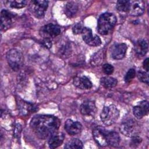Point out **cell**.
<instances>
[{"instance_id":"obj_1","label":"cell","mask_w":149,"mask_h":149,"mask_svg":"<svg viewBox=\"0 0 149 149\" xmlns=\"http://www.w3.org/2000/svg\"><path fill=\"white\" fill-rule=\"evenodd\" d=\"M59 126V119L50 115H37L31 119L30 123L33 132L41 139L49 137L57 131Z\"/></svg>"},{"instance_id":"obj_2","label":"cell","mask_w":149,"mask_h":149,"mask_svg":"<svg viewBox=\"0 0 149 149\" xmlns=\"http://www.w3.org/2000/svg\"><path fill=\"white\" fill-rule=\"evenodd\" d=\"M116 23V17L112 13L101 14L98 20L97 30L102 35L108 34L114 27Z\"/></svg>"},{"instance_id":"obj_3","label":"cell","mask_w":149,"mask_h":149,"mask_svg":"<svg viewBox=\"0 0 149 149\" xmlns=\"http://www.w3.org/2000/svg\"><path fill=\"white\" fill-rule=\"evenodd\" d=\"M119 116V110L114 105L104 107L100 114L102 122L107 126L113 124L118 120Z\"/></svg>"},{"instance_id":"obj_4","label":"cell","mask_w":149,"mask_h":149,"mask_svg":"<svg viewBox=\"0 0 149 149\" xmlns=\"http://www.w3.org/2000/svg\"><path fill=\"white\" fill-rule=\"evenodd\" d=\"M6 59L9 66L15 71L19 70L23 65V55L17 49L13 48L10 49L7 52Z\"/></svg>"},{"instance_id":"obj_5","label":"cell","mask_w":149,"mask_h":149,"mask_svg":"<svg viewBox=\"0 0 149 149\" xmlns=\"http://www.w3.org/2000/svg\"><path fill=\"white\" fill-rule=\"evenodd\" d=\"M120 130L125 136L132 137L137 136L139 132V126L136 120L131 119L122 123Z\"/></svg>"},{"instance_id":"obj_6","label":"cell","mask_w":149,"mask_h":149,"mask_svg":"<svg viewBox=\"0 0 149 149\" xmlns=\"http://www.w3.org/2000/svg\"><path fill=\"white\" fill-rule=\"evenodd\" d=\"M48 6V1L33 0L30 3V9L36 17L41 19L44 16Z\"/></svg>"},{"instance_id":"obj_7","label":"cell","mask_w":149,"mask_h":149,"mask_svg":"<svg viewBox=\"0 0 149 149\" xmlns=\"http://www.w3.org/2000/svg\"><path fill=\"white\" fill-rule=\"evenodd\" d=\"M16 16L7 10L3 9L1 12V30L6 31L14 23Z\"/></svg>"},{"instance_id":"obj_8","label":"cell","mask_w":149,"mask_h":149,"mask_svg":"<svg viewBox=\"0 0 149 149\" xmlns=\"http://www.w3.org/2000/svg\"><path fill=\"white\" fill-rule=\"evenodd\" d=\"M83 40L88 45L92 47H97L101 44L100 38L96 34L93 35L92 30L88 27H84L81 32Z\"/></svg>"},{"instance_id":"obj_9","label":"cell","mask_w":149,"mask_h":149,"mask_svg":"<svg viewBox=\"0 0 149 149\" xmlns=\"http://www.w3.org/2000/svg\"><path fill=\"white\" fill-rule=\"evenodd\" d=\"M144 3L141 0H136L130 1V6L128 12L132 16H139L141 15L144 12Z\"/></svg>"},{"instance_id":"obj_10","label":"cell","mask_w":149,"mask_h":149,"mask_svg":"<svg viewBox=\"0 0 149 149\" xmlns=\"http://www.w3.org/2000/svg\"><path fill=\"white\" fill-rule=\"evenodd\" d=\"M42 33L45 36V38H54L61 34V29L59 26L52 23L45 25L41 29Z\"/></svg>"},{"instance_id":"obj_11","label":"cell","mask_w":149,"mask_h":149,"mask_svg":"<svg viewBox=\"0 0 149 149\" xmlns=\"http://www.w3.org/2000/svg\"><path fill=\"white\" fill-rule=\"evenodd\" d=\"M148 102L147 101H142L133 108V113L137 119H141L148 114Z\"/></svg>"},{"instance_id":"obj_12","label":"cell","mask_w":149,"mask_h":149,"mask_svg":"<svg viewBox=\"0 0 149 149\" xmlns=\"http://www.w3.org/2000/svg\"><path fill=\"white\" fill-rule=\"evenodd\" d=\"M65 129L69 134L73 136L79 134L81 132L82 125L79 122L73 121L69 119L65 123Z\"/></svg>"},{"instance_id":"obj_13","label":"cell","mask_w":149,"mask_h":149,"mask_svg":"<svg viewBox=\"0 0 149 149\" xmlns=\"http://www.w3.org/2000/svg\"><path fill=\"white\" fill-rule=\"evenodd\" d=\"M80 110L84 116H94L96 112V107L93 101H86L82 103Z\"/></svg>"},{"instance_id":"obj_14","label":"cell","mask_w":149,"mask_h":149,"mask_svg":"<svg viewBox=\"0 0 149 149\" xmlns=\"http://www.w3.org/2000/svg\"><path fill=\"white\" fill-rule=\"evenodd\" d=\"M93 136L96 143L101 147L108 145L106 138V130L97 127L93 130Z\"/></svg>"},{"instance_id":"obj_15","label":"cell","mask_w":149,"mask_h":149,"mask_svg":"<svg viewBox=\"0 0 149 149\" xmlns=\"http://www.w3.org/2000/svg\"><path fill=\"white\" fill-rule=\"evenodd\" d=\"M73 84L79 88L86 90L93 87V84L90 79L86 76H77L73 79Z\"/></svg>"},{"instance_id":"obj_16","label":"cell","mask_w":149,"mask_h":149,"mask_svg":"<svg viewBox=\"0 0 149 149\" xmlns=\"http://www.w3.org/2000/svg\"><path fill=\"white\" fill-rule=\"evenodd\" d=\"M127 51V45L125 43L115 45L112 51V57L114 59L119 60L124 58Z\"/></svg>"},{"instance_id":"obj_17","label":"cell","mask_w":149,"mask_h":149,"mask_svg":"<svg viewBox=\"0 0 149 149\" xmlns=\"http://www.w3.org/2000/svg\"><path fill=\"white\" fill-rule=\"evenodd\" d=\"M65 136L62 133L55 132L53 133L48 140V145L51 148H55L59 147L63 141Z\"/></svg>"},{"instance_id":"obj_18","label":"cell","mask_w":149,"mask_h":149,"mask_svg":"<svg viewBox=\"0 0 149 149\" xmlns=\"http://www.w3.org/2000/svg\"><path fill=\"white\" fill-rule=\"evenodd\" d=\"M106 138L108 145L112 147H117L120 143V136L116 132L106 130Z\"/></svg>"},{"instance_id":"obj_19","label":"cell","mask_w":149,"mask_h":149,"mask_svg":"<svg viewBox=\"0 0 149 149\" xmlns=\"http://www.w3.org/2000/svg\"><path fill=\"white\" fill-rule=\"evenodd\" d=\"M134 49L138 55L143 56L148 51V44L144 39H140L136 42Z\"/></svg>"},{"instance_id":"obj_20","label":"cell","mask_w":149,"mask_h":149,"mask_svg":"<svg viewBox=\"0 0 149 149\" xmlns=\"http://www.w3.org/2000/svg\"><path fill=\"white\" fill-rule=\"evenodd\" d=\"M78 9V5L75 2L69 1L65 5V13L68 17L70 18L76 15Z\"/></svg>"},{"instance_id":"obj_21","label":"cell","mask_w":149,"mask_h":149,"mask_svg":"<svg viewBox=\"0 0 149 149\" xmlns=\"http://www.w3.org/2000/svg\"><path fill=\"white\" fill-rule=\"evenodd\" d=\"M101 84L106 88H112L117 85L118 81L115 78L109 76H105L100 79Z\"/></svg>"},{"instance_id":"obj_22","label":"cell","mask_w":149,"mask_h":149,"mask_svg":"<svg viewBox=\"0 0 149 149\" xmlns=\"http://www.w3.org/2000/svg\"><path fill=\"white\" fill-rule=\"evenodd\" d=\"M83 147V143L82 142L77 139H73L67 142L65 146V148L66 149H69V148H82Z\"/></svg>"},{"instance_id":"obj_23","label":"cell","mask_w":149,"mask_h":149,"mask_svg":"<svg viewBox=\"0 0 149 149\" xmlns=\"http://www.w3.org/2000/svg\"><path fill=\"white\" fill-rule=\"evenodd\" d=\"M130 6V1L119 0L116 2V8L119 12H126L129 11Z\"/></svg>"},{"instance_id":"obj_24","label":"cell","mask_w":149,"mask_h":149,"mask_svg":"<svg viewBox=\"0 0 149 149\" xmlns=\"http://www.w3.org/2000/svg\"><path fill=\"white\" fill-rule=\"evenodd\" d=\"M34 108L35 107H34L33 105L24 101L22 102L19 107L20 112L23 115H26L29 112H31L32 111H34Z\"/></svg>"},{"instance_id":"obj_25","label":"cell","mask_w":149,"mask_h":149,"mask_svg":"<svg viewBox=\"0 0 149 149\" xmlns=\"http://www.w3.org/2000/svg\"><path fill=\"white\" fill-rule=\"evenodd\" d=\"M5 3H8L9 6L12 8L20 9L26 6L28 3L27 1H8Z\"/></svg>"},{"instance_id":"obj_26","label":"cell","mask_w":149,"mask_h":149,"mask_svg":"<svg viewBox=\"0 0 149 149\" xmlns=\"http://www.w3.org/2000/svg\"><path fill=\"white\" fill-rule=\"evenodd\" d=\"M136 71L134 69H130L126 73L125 76V81L127 83H130L135 77Z\"/></svg>"},{"instance_id":"obj_27","label":"cell","mask_w":149,"mask_h":149,"mask_svg":"<svg viewBox=\"0 0 149 149\" xmlns=\"http://www.w3.org/2000/svg\"><path fill=\"white\" fill-rule=\"evenodd\" d=\"M137 77L141 82L146 83L147 84H148V75L147 72L139 71L137 73Z\"/></svg>"},{"instance_id":"obj_28","label":"cell","mask_w":149,"mask_h":149,"mask_svg":"<svg viewBox=\"0 0 149 149\" xmlns=\"http://www.w3.org/2000/svg\"><path fill=\"white\" fill-rule=\"evenodd\" d=\"M102 70L107 75L111 74L114 70V68L112 65L109 63H105L102 66Z\"/></svg>"},{"instance_id":"obj_29","label":"cell","mask_w":149,"mask_h":149,"mask_svg":"<svg viewBox=\"0 0 149 149\" xmlns=\"http://www.w3.org/2000/svg\"><path fill=\"white\" fill-rule=\"evenodd\" d=\"M83 28H84V27L83 26V25L81 23H77L72 28L73 33L74 34H79L80 33H81Z\"/></svg>"},{"instance_id":"obj_30","label":"cell","mask_w":149,"mask_h":149,"mask_svg":"<svg viewBox=\"0 0 149 149\" xmlns=\"http://www.w3.org/2000/svg\"><path fill=\"white\" fill-rule=\"evenodd\" d=\"M42 44L44 45V47L47 48H50L52 46V42L50 40V38H45L42 41Z\"/></svg>"},{"instance_id":"obj_31","label":"cell","mask_w":149,"mask_h":149,"mask_svg":"<svg viewBox=\"0 0 149 149\" xmlns=\"http://www.w3.org/2000/svg\"><path fill=\"white\" fill-rule=\"evenodd\" d=\"M141 141V139L137 136H133L132 137V142H131L132 145H134V146L139 145Z\"/></svg>"},{"instance_id":"obj_32","label":"cell","mask_w":149,"mask_h":149,"mask_svg":"<svg viewBox=\"0 0 149 149\" xmlns=\"http://www.w3.org/2000/svg\"><path fill=\"white\" fill-rule=\"evenodd\" d=\"M143 68L146 70V71L147 72L148 71V58H146L143 63Z\"/></svg>"}]
</instances>
